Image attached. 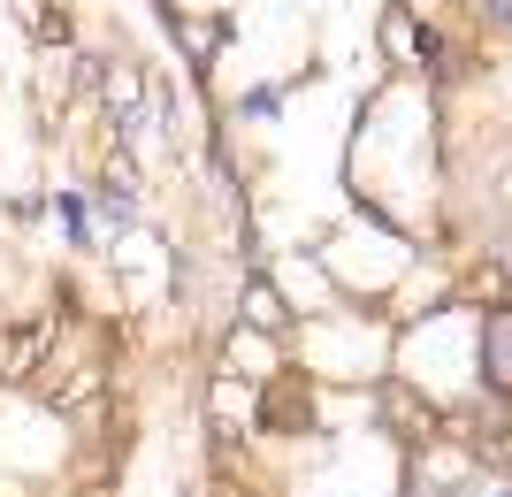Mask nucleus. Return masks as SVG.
I'll use <instances>...</instances> for the list:
<instances>
[{"mask_svg":"<svg viewBox=\"0 0 512 497\" xmlns=\"http://www.w3.org/2000/svg\"><path fill=\"white\" fill-rule=\"evenodd\" d=\"M482 352H490V383H512V314H497V322H490Z\"/></svg>","mask_w":512,"mask_h":497,"instance_id":"nucleus-1","label":"nucleus"},{"mask_svg":"<svg viewBox=\"0 0 512 497\" xmlns=\"http://www.w3.org/2000/svg\"><path fill=\"white\" fill-rule=\"evenodd\" d=\"M245 306H253V322H260V329H276V322H283V306H276V291H268V283H253V299H245Z\"/></svg>","mask_w":512,"mask_h":497,"instance_id":"nucleus-2","label":"nucleus"}]
</instances>
